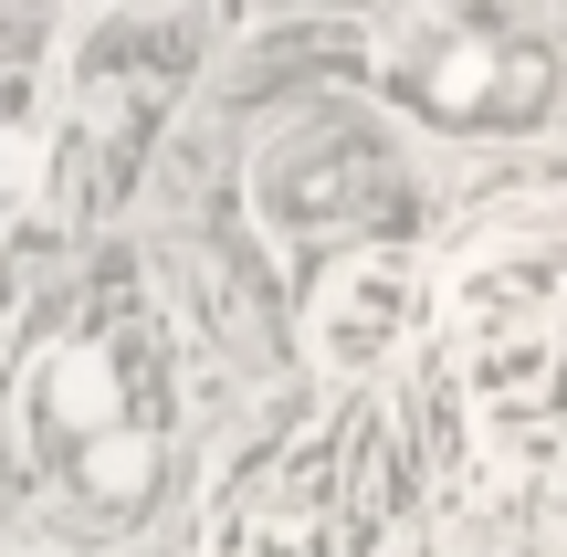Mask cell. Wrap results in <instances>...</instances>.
Returning <instances> with one entry per match:
<instances>
[{"label": "cell", "instance_id": "8", "mask_svg": "<svg viewBox=\"0 0 567 557\" xmlns=\"http://www.w3.org/2000/svg\"><path fill=\"white\" fill-rule=\"evenodd\" d=\"M231 557H337V495H326V463H284L264 474V495L231 516Z\"/></svg>", "mask_w": 567, "mask_h": 557}, {"label": "cell", "instance_id": "7", "mask_svg": "<svg viewBox=\"0 0 567 557\" xmlns=\"http://www.w3.org/2000/svg\"><path fill=\"white\" fill-rule=\"evenodd\" d=\"M442 495V537L431 557H547V526H536V495L515 474H473V484H431Z\"/></svg>", "mask_w": 567, "mask_h": 557}, {"label": "cell", "instance_id": "4", "mask_svg": "<svg viewBox=\"0 0 567 557\" xmlns=\"http://www.w3.org/2000/svg\"><path fill=\"white\" fill-rule=\"evenodd\" d=\"M389 179V147L368 137L358 116H295L264 137L252 158V221L274 243H316V231H347Z\"/></svg>", "mask_w": 567, "mask_h": 557}, {"label": "cell", "instance_id": "2", "mask_svg": "<svg viewBox=\"0 0 567 557\" xmlns=\"http://www.w3.org/2000/svg\"><path fill=\"white\" fill-rule=\"evenodd\" d=\"M389 95L431 126H473V137H515L557 105V63L505 32H421L389 53Z\"/></svg>", "mask_w": 567, "mask_h": 557}, {"label": "cell", "instance_id": "3", "mask_svg": "<svg viewBox=\"0 0 567 557\" xmlns=\"http://www.w3.org/2000/svg\"><path fill=\"white\" fill-rule=\"evenodd\" d=\"M147 411H158V400H147V348L116 316L32 348V369H21V442H32L42 463L84 453V442L126 432V421H147Z\"/></svg>", "mask_w": 567, "mask_h": 557}, {"label": "cell", "instance_id": "6", "mask_svg": "<svg viewBox=\"0 0 567 557\" xmlns=\"http://www.w3.org/2000/svg\"><path fill=\"white\" fill-rule=\"evenodd\" d=\"M168 463H179V432L147 411V421H126V432L84 442V453H63L53 463V495H63L74 526H147L158 495H168Z\"/></svg>", "mask_w": 567, "mask_h": 557}, {"label": "cell", "instance_id": "1", "mask_svg": "<svg viewBox=\"0 0 567 557\" xmlns=\"http://www.w3.org/2000/svg\"><path fill=\"white\" fill-rule=\"evenodd\" d=\"M547 327H567V200H526L452 252V337L515 348Z\"/></svg>", "mask_w": 567, "mask_h": 557}, {"label": "cell", "instance_id": "5", "mask_svg": "<svg viewBox=\"0 0 567 557\" xmlns=\"http://www.w3.org/2000/svg\"><path fill=\"white\" fill-rule=\"evenodd\" d=\"M421 327H431V264L410 243H368V252H347V264L316 285L305 358H316V379L358 390V379H379Z\"/></svg>", "mask_w": 567, "mask_h": 557}]
</instances>
